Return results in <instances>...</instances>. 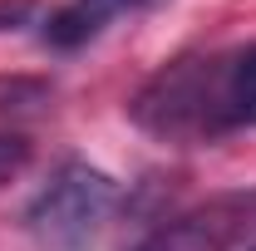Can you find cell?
Listing matches in <instances>:
<instances>
[{
  "instance_id": "1",
  "label": "cell",
  "mask_w": 256,
  "mask_h": 251,
  "mask_svg": "<svg viewBox=\"0 0 256 251\" xmlns=\"http://www.w3.org/2000/svg\"><path fill=\"white\" fill-rule=\"evenodd\" d=\"M114 178L89 162H64L60 172L34 192L30 212V236L44 251H89L98 226L114 212Z\"/></svg>"
},
{
  "instance_id": "2",
  "label": "cell",
  "mask_w": 256,
  "mask_h": 251,
  "mask_svg": "<svg viewBox=\"0 0 256 251\" xmlns=\"http://www.w3.org/2000/svg\"><path fill=\"white\" fill-rule=\"evenodd\" d=\"M207 108H212V133L256 128V44L226 60H207Z\"/></svg>"
},
{
  "instance_id": "3",
  "label": "cell",
  "mask_w": 256,
  "mask_h": 251,
  "mask_svg": "<svg viewBox=\"0 0 256 251\" xmlns=\"http://www.w3.org/2000/svg\"><path fill=\"white\" fill-rule=\"evenodd\" d=\"M242 226V202H212L202 212H188L178 222H162L133 251H226V242Z\"/></svg>"
},
{
  "instance_id": "4",
  "label": "cell",
  "mask_w": 256,
  "mask_h": 251,
  "mask_svg": "<svg viewBox=\"0 0 256 251\" xmlns=\"http://www.w3.org/2000/svg\"><path fill=\"white\" fill-rule=\"evenodd\" d=\"M143 5H153V0H74V5H64L60 15L50 20L44 40L74 50V44H84L89 34H98L114 15H124V10H143Z\"/></svg>"
},
{
  "instance_id": "5",
  "label": "cell",
  "mask_w": 256,
  "mask_h": 251,
  "mask_svg": "<svg viewBox=\"0 0 256 251\" xmlns=\"http://www.w3.org/2000/svg\"><path fill=\"white\" fill-rule=\"evenodd\" d=\"M252 251H256V246H252Z\"/></svg>"
}]
</instances>
